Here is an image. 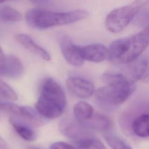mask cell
<instances>
[{"instance_id":"17","label":"cell","mask_w":149,"mask_h":149,"mask_svg":"<svg viewBox=\"0 0 149 149\" xmlns=\"http://www.w3.org/2000/svg\"><path fill=\"white\" fill-rule=\"evenodd\" d=\"M19 116L36 126H40L43 123V120L40 117L41 116L39 113L29 107L21 106Z\"/></svg>"},{"instance_id":"9","label":"cell","mask_w":149,"mask_h":149,"mask_svg":"<svg viewBox=\"0 0 149 149\" xmlns=\"http://www.w3.org/2000/svg\"><path fill=\"white\" fill-rule=\"evenodd\" d=\"M62 55L66 61L74 66H80L84 63V59L81 56L80 47L74 44L68 37H63L60 42Z\"/></svg>"},{"instance_id":"11","label":"cell","mask_w":149,"mask_h":149,"mask_svg":"<svg viewBox=\"0 0 149 149\" xmlns=\"http://www.w3.org/2000/svg\"><path fill=\"white\" fill-rule=\"evenodd\" d=\"M80 52L84 60L98 63L108 57V48L101 44H91L80 47Z\"/></svg>"},{"instance_id":"19","label":"cell","mask_w":149,"mask_h":149,"mask_svg":"<svg viewBox=\"0 0 149 149\" xmlns=\"http://www.w3.org/2000/svg\"><path fill=\"white\" fill-rule=\"evenodd\" d=\"M22 19L21 14L16 9L8 6H2L0 12V20L7 22H17Z\"/></svg>"},{"instance_id":"13","label":"cell","mask_w":149,"mask_h":149,"mask_svg":"<svg viewBox=\"0 0 149 149\" xmlns=\"http://www.w3.org/2000/svg\"><path fill=\"white\" fill-rule=\"evenodd\" d=\"M81 123L89 130L102 132L108 131L113 126L112 121L109 116L98 112H94L90 118Z\"/></svg>"},{"instance_id":"24","label":"cell","mask_w":149,"mask_h":149,"mask_svg":"<svg viewBox=\"0 0 149 149\" xmlns=\"http://www.w3.org/2000/svg\"><path fill=\"white\" fill-rule=\"evenodd\" d=\"M32 3L38 5H45L49 3L50 0H30Z\"/></svg>"},{"instance_id":"23","label":"cell","mask_w":149,"mask_h":149,"mask_svg":"<svg viewBox=\"0 0 149 149\" xmlns=\"http://www.w3.org/2000/svg\"><path fill=\"white\" fill-rule=\"evenodd\" d=\"M50 149H78L72 145L62 141H58L52 143L50 146Z\"/></svg>"},{"instance_id":"4","label":"cell","mask_w":149,"mask_h":149,"mask_svg":"<svg viewBox=\"0 0 149 149\" xmlns=\"http://www.w3.org/2000/svg\"><path fill=\"white\" fill-rule=\"evenodd\" d=\"M88 13L77 9L66 12H55L40 8L29 9L25 15L27 24L32 28L47 29L74 23L87 17Z\"/></svg>"},{"instance_id":"3","label":"cell","mask_w":149,"mask_h":149,"mask_svg":"<svg viewBox=\"0 0 149 149\" xmlns=\"http://www.w3.org/2000/svg\"><path fill=\"white\" fill-rule=\"evenodd\" d=\"M66 104L65 94L61 86L51 78L45 79L35 104L36 111L43 118L55 119L63 113Z\"/></svg>"},{"instance_id":"26","label":"cell","mask_w":149,"mask_h":149,"mask_svg":"<svg viewBox=\"0 0 149 149\" xmlns=\"http://www.w3.org/2000/svg\"><path fill=\"white\" fill-rule=\"evenodd\" d=\"M4 57H5V55H4V54H3V51H2V49H1V47H0V61H2V60L4 58Z\"/></svg>"},{"instance_id":"21","label":"cell","mask_w":149,"mask_h":149,"mask_svg":"<svg viewBox=\"0 0 149 149\" xmlns=\"http://www.w3.org/2000/svg\"><path fill=\"white\" fill-rule=\"evenodd\" d=\"M2 99L16 101L17 97L13 89L0 79V101Z\"/></svg>"},{"instance_id":"10","label":"cell","mask_w":149,"mask_h":149,"mask_svg":"<svg viewBox=\"0 0 149 149\" xmlns=\"http://www.w3.org/2000/svg\"><path fill=\"white\" fill-rule=\"evenodd\" d=\"M23 69L21 61L14 55L5 56L0 61V76L17 78L22 75Z\"/></svg>"},{"instance_id":"2","label":"cell","mask_w":149,"mask_h":149,"mask_svg":"<svg viewBox=\"0 0 149 149\" xmlns=\"http://www.w3.org/2000/svg\"><path fill=\"white\" fill-rule=\"evenodd\" d=\"M106 86L95 91V95L100 103L118 105L125 102L136 89L134 82L122 73L105 72L102 76Z\"/></svg>"},{"instance_id":"6","label":"cell","mask_w":149,"mask_h":149,"mask_svg":"<svg viewBox=\"0 0 149 149\" xmlns=\"http://www.w3.org/2000/svg\"><path fill=\"white\" fill-rule=\"evenodd\" d=\"M59 130L65 137L73 142L91 137L89 129L77 120L65 119L59 124Z\"/></svg>"},{"instance_id":"8","label":"cell","mask_w":149,"mask_h":149,"mask_svg":"<svg viewBox=\"0 0 149 149\" xmlns=\"http://www.w3.org/2000/svg\"><path fill=\"white\" fill-rule=\"evenodd\" d=\"M125 73H123L133 81L149 80L148 62L145 58L139 57L136 59L126 63Z\"/></svg>"},{"instance_id":"1","label":"cell","mask_w":149,"mask_h":149,"mask_svg":"<svg viewBox=\"0 0 149 149\" xmlns=\"http://www.w3.org/2000/svg\"><path fill=\"white\" fill-rule=\"evenodd\" d=\"M149 44V24L136 34L113 41L108 48V59L115 64H126L140 57Z\"/></svg>"},{"instance_id":"15","label":"cell","mask_w":149,"mask_h":149,"mask_svg":"<svg viewBox=\"0 0 149 149\" xmlns=\"http://www.w3.org/2000/svg\"><path fill=\"white\" fill-rule=\"evenodd\" d=\"M132 130L139 137H148L149 113H143L136 117L132 123Z\"/></svg>"},{"instance_id":"18","label":"cell","mask_w":149,"mask_h":149,"mask_svg":"<svg viewBox=\"0 0 149 149\" xmlns=\"http://www.w3.org/2000/svg\"><path fill=\"white\" fill-rule=\"evenodd\" d=\"M74 143L76 148L78 149H107L101 141L92 136Z\"/></svg>"},{"instance_id":"5","label":"cell","mask_w":149,"mask_h":149,"mask_svg":"<svg viewBox=\"0 0 149 149\" xmlns=\"http://www.w3.org/2000/svg\"><path fill=\"white\" fill-rule=\"evenodd\" d=\"M141 8L134 1L130 4L119 7L111 11L105 20L106 29L118 33L124 30Z\"/></svg>"},{"instance_id":"20","label":"cell","mask_w":149,"mask_h":149,"mask_svg":"<svg viewBox=\"0 0 149 149\" xmlns=\"http://www.w3.org/2000/svg\"><path fill=\"white\" fill-rule=\"evenodd\" d=\"M104 139L112 149H132L123 140L115 135L106 134Z\"/></svg>"},{"instance_id":"27","label":"cell","mask_w":149,"mask_h":149,"mask_svg":"<svg viewBox=\"0 0 149 149\" xmlns=\"http://www.w3.org/2000/svg\"><path fill=\"white\" fill-rule=\"evenodd\" d=\"M29 149H40V148H38L37 147H30L29 148Z\"/></svg>"},{"instance_id":"22","label":"cell","mask_w":149,"mask_h":149,"mask_svg":"<svg viewBox=\"0 0 149 149\" xmlns=\"http://www.w3.org/2000/svg\"><path fill=\"white\" fill-rule=\"evenodd\" d=\"M21 106L10 102H0V109L6 112L19 116Z\"/></svg>"},{"instance_id":"28","label":"cell","mask_w":149,"mask_h":149,"mask_svg":"<svg viewBox=\"0 0 149 149\" xmlns=\"http://www.w3.org/2000/svg\"><path fill=\"white\" fill-rule=\"evenodd\" d=\"M6 0H0V3H2V2H5Z\"/></svg>"},{"instance_id":"7","label":"cell","mask_w":149,"mask_h":149,"mask_svg":"<svg viewBox=\"0 0 149 149\" xmlns=\"http://www.w3.org/2000/svg\"><path fill=\"white\" fill-rule=\"evenodd\" d=\"M68 89L76 97L86 99L95 92V87L90 81L79 77H69L66 81Z\"/></svg>"},{"instance_id":"12","label":"cell","mask_w":149,"mask_h":149,"mask_svg":"<svg viewBox=\"0 0 149 149\" xmlns=\"http://www.w3.org/2000/svg\"><path fill=\"white\" fill-rule=\"evenodd\" d=\"M15 38L21 45L23 46L31 52L41 57L42 59L46 61H48L51 59V56L48 52L38 45L29 35L26 34H18L15 36Z\"/></svg>"},{"instance_id":"25","label":"cell","mask_w":149,"mask_h":149,"mask_svg":"<svg viewBox=\"0 0 149 149\" xmlns=\"http://www.w3.org/2000/svg\"><path fill=\"white\" fill-rule=\"evenodd\" d=\"M0 149H9L7 143L1 136H0Z\"/></svg>"},{"instance_id":"14","label":"cell","mask_w":149,"mask_h":149,"mask_svg":"<svg viewBox=\"0 0 149 149\" xmlns=\"http://www.w3.org/2000/svg\"><path fill=\"white\" fill-rule=\"evenodd\" d=\"M9 120L15 131L22 139L27 141L35 140V132L27 123L13 116H10Z\"/></svg>"},{"instance_id":"29","label":"cell","mask_w":149,"mask_h":149,"mask_svg":"<svg viewBox=\"0 0 149 149\" xmlns=\"http://www.w3.org/2000/svg\"><path fill=\"white\" fill-rule=\"evenodd\" d=\"M2 6H0V12H1V9H2Z\"/></svg>"},{"instance_id":"16","label":"cell","mask_w":149,"mask_h":149,"mask_svg":"<svg viewBox=\"0 0 149 149\" xmlns=\"http://www.w3.org/2000/svg\"><path fill=\"white\" fill-rule=\"evenodd\" d=\"M94 112L93 107L85 101L78 102L73 108L75 118L80 123H83L90 118Z\"/></svg>"}]
</instances>
